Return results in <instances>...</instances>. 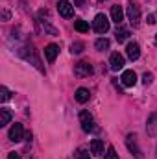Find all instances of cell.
<instances>
[{
    "instance_id": "44dd1931",
    "label": "cell",
    "mask_w": 157,
    "mask_h": 159,
    "mask_svg": "<svg viewBox=\"0 0 157 159\" xmlns=\"http://www.w3.org/2000/svg\"><path fill=\"white\" fill-rule=\"evenodd\" d=\"M76 159H91V156H89V152L85 148H79L76 152Z\"/></svg>"
},
{
    "instance_id": "8fae6325",
    "label": "cell",
    "mask_w": 157,
    "mask_h": 159,
    "mask_svg": "<svg viewBox=\"0 0 157 159\" xmlns=\"http://www.w3.org/2000/svg\"><path fill=\"white\" fill-rule=\"evenodd\" d=\"M111 20L117 26L122 24V20H124V9H122V6H113L111 7Z\"/></svg>"
},
{
    "instance_id": "2e32d148",
    "label": "cell",
    "mask_w": 157,
    "mask_h": 159,
    "mask_svg": "<svg viewBox=\"0 0 157 159\" xmlns=\"http://www.w3.org/2000/svg\"><path fill=\"white\" fill-rule=\"evenodd\" d=\"M9 120H11V111L6 109V107H2L0 109V126H7Z\"/></svg>"
},
{
    "instance_id": "8992f818",
    "label": "cell",
    "mask_w": 157,
    "mask_h": 159,
    "mask_svg": "<svg viewBox=\"0 0 157 159\" xmlns=\"http://www.w3.org/2000/svg\"><path fill=\"white\" fill-rule=\"evenodd\" d=\"M74 74H76L78 78L91 76V74H92V67H91V63H87V61H79V63H76V67H74Z\"/></svg>"
},
{
    "instance_id": "9c48e42d",
    "label": "cell",
    "mask_w": 157,
    "mask_h": 159,
    "mask_svg": "<svg viewBox=\"0 0 157 159\" xmlns=\"http://www.w3.org/2000/svg\"><path fill=\"white\" fill-rule=\"evenodd\" d=\"M22 135H24V128H22V124H13L11 126V129H9V141H13V143H19V141H22Z\"/></svg>"
},
{
    "instance_id": "cb8c5ba5",
    "label": "cell",
    "mask_w": 157,
    "mask_h": 159,
    "mask_svg": "<svg viewBox=\"0 0 157 159\" xmlns=\"http://www.w3.org/2000/svg\"><path fill=\"white\" fill-rule=\"evenodd\" d=\"M146 20H148V24H155V22H157L155 15H148V19H146Z\"/></svg>"
},
{
    "instance_id": "4316f807",
    "label": "cell",
    "mask_w": 157,
    "mask_h": 159,
    "mask_svg": "<svg viewBox=\"0 0 157 159\" xmlns=\"http://www.w3.org/2000/svg\"><path fill=\"white\" fill-rule=\"evenodd\" d=\"M155 41H157V35H155Z\"/></svg>"
},
{
    "instance_id": "484cf974",
    "label": "cell",
    "mask_w": 157,
    "mask_h": 159,
    "mask_svg": "<svg viewBox=\"0 0 157 159\" xmlns=\"http://www.w3.org/2000/svg\"><path fill=\"white\" fill-rule=\"evenodd\" d=\"M83 2H85V0H74V4H76V6H83Z\"/></svg>"
},
{
    "instance_id": "4fadbf2b",
    "label": "cell",
    "mask_w": 157,
    "mask_h": 159,
    "mask_svg": "<svg viewBox=\"0 0 157 159\" xmlns=\"http://www.w3.org/2000/svg\"><path fill=\"white\" fill-rule=\"evenodd\" d=\"M91 152H92L96 157H102V156H104V141L92 139V141H91Z\"/></svg>"
},
{
    "instance_id": "5b68a950",
    "label": "cell",
    "mask_w": 157,
    "mask_h": 159,
    "mask_svg": "<svg viewBox=\"0 0 157 159\" xmlns=\"http://www.w3.org/2000/svg\"><path fill=\"white\" fill-rule=\"evenodd\" d=\"M79 124H81V129H83L85 133H89V131L94 129V120H92V117H91L89 111H81V113H79Z\"/></svg>"
},
{
    "instance_id": "3957f363",
    "label": "cell",
    "mask_w": 157,
    "mask_h": 159,
    "mask_svg": "<svg viewBox=\"0 0 157 159\" xmlns=\"http://www.w3.org/2000/svg\"><path fill=\"white\" fill-rule=\"evenodd\" d=\"M126 146H128V150H129V152H131L137 159H144V157H142L141 148H139V144H137V137H135L133 133H129V135L126 137Z\"/></svg>"
},
{
    "instance_id": "ac0fdd59",
    "label": "cell",
    "mask_w": 157,
    "mask_h": 159,
    "mask_svg": "<svg viewBox=\"0 0 157 159\" xmlns=\"http://www.w3.org/2000/svg\"><path fill=\"white\" fill-rule=\"evenodd\" d=\"M94 46H96V50H107V48H109V39L100 37V39H96Z\"/></svg>"
},
{
    "instance_id": "52a82bcc",
    "label": "cell",
    "mask_w": 157,
    "mask_h": 159,
    "mask_svg": "<svg viewBox=\"0 0 157 159\" xmlns=\"http://www.w3.org/2000/svg\"><path fill=\"white\" fill-rule=\"evenodd\" d=\"M109 65H111V70H122L124 69V65H126V61H124V56L122 54H118V52H113L111 54V57H109Z\"/></svg>"
},
{
    "instance_id": "e0dca14e",
    "label": "cell",
    "mask_w": 157,
    "mask_h": 159,
    "mask_svg": "<svg viewBox=\"0 0 157 159\" xmlns=\"http://www.w3.org/2000/svg\"><path fill=\"white\" fill-rule=\"evenodd\" d=\"M74 30H76V32H79V34H85V32H89V24H87L85 20L78 19V20L74 22Z\"/></svg>"
},
{
    "instance_id": "ba28073f",
    "label": "cell",
    "mask_w": 157,
    "mask_h": 159,
    "mask_svg": "<svg viewBox=\"0 0 157 159\" xmlns=\"http://www.w3.org/2000/svg\"><path fill=\"white\" fill-rule=\"evenodd\" d=\"M126 54H128V57H129L131 61H137V59H139V56H141V46H139V43L129 41V43H128V46H126Z\"/></svg>"
},
{
    "instance_id": "ffe728a7",
    "label": "cell",
    "mask_w": 157,
    "mask_h": 159,
    "mask_svg": "<svg viewBox=\"0 0 157 159\" xmlns=\"http://www.w3.org/2000/svg\"><path fill=\"white\" fill-rule=\"evenodd\" d=\"M9 96H11V94H9V91L2 85V87H0V102H7V100H9Z\"/></svg>"
},
{
    "instance_id": "6da1fadb",
    "label": "cell",
    "mask_w": 157,
    "mask_h": 159,
    "mask_svg": "<svg viewBox=\"0 0 157 159\" xmlns=\"http://www.w3.org/2000/svg\"><path fill=\"white\" fill-rule=\"evenodd\" d=\"M92 28H94L96 34H105V32H109V19H107L104 13H98V15L94 17V20H92Z\"/></svg>"
},
{
    "instance_id": "d6986e66",
    "label": "cell",
    "mask_w": 157,
    "mask_h": 159,
    "mask_svg": "<svg viewBox=\"0 0 157 159\" xmlns=\"http://www.w3.org/2000/svg\"><path fill=\"white\" fill-rule=\"evenodd\" d=\"M83 48H85V44H83V43H79V41H76V43H72V44H70V52H72V54H81V52H83Z\"/></svg>"
},
{
    "instance_id": "7a4b0ae2",
    "label": "cell",
    "mask_w": 157,
    "mask_h": 159,
    "mask_svg": "<svg viewBox=\"0 0 157 159\" xmlns=\"http://www.w3.org/2000/svg\"><path fill=\"white\" fill-rule=\"evenodd\" d=\"M128 19L131 22V26H139V20H141V9L137 6V2L129 0L128 2Z\"/></svg>"
},
{
    "instance_id": "603a6c76",
    "label": "cell",
    "mask_w": 157,
    "mask_h": 159,
    "mask_svg": "<svg viewBox=\"0 0 157 159\" xmlns=\"http://www.w3.org/2000/svg\"><path fill=\"white\" fill-rule=\"evenodd\" d=\"M152 81H154V74L146 72V74L142 76V83H144V85H152Z\"/></svg>"
},
{
    "instance_id": "7c38bea8",
    "label": "cell",
    "mask_w": 157,
    "mask_h": 159,
    "mask_svg": "<svg viewBox=\"0 0 157 159\" xmlns=\"http://www.w3.org/2000/svg\"><path fill=\"white\" fill-rule=\"evenodd\" d=\"M57 54H59V46L57 44H48L44 48V56H46V61L48 63H54L56 57H57Z\"/></svg>"
},
{
    "instance_id": "9a60e30c",
    "label": "cell",
    "mask_w": 157,
    "mask_h": 159,
    "mask_svg": "<svg viewBox=\"0 0 157 159\" xmlns=\"http://www.w3.org/2000/svg\"><path fill=\"white\" fill-rule=\"evenodd\" d=\"M115 37H117L118 43H124V41L129 37V30H126V28H122V26H118L117 32H115Z\"/></svg>"
},
{
    "instance_id": "7402d4cb",
    "label": "cell",
    "mask_w": 157,
    "mask_h": 159,
    "mask_svg": "<svg viewBox=\"0 0 157 159\" xmlns=\"http://www.w3.org/2000/svg\"><path fill=\"white\" fill-rule=\"evenodd\" d=\"M105 159H118V154H117V150H115L113 146H109V148H107V154H105Z\"/></svg>"
},
{
    "instance_id": "d4e9b609",
    "label": "cell",
    "mask_w": 157,
    "mask_h": 159,
    "mask_svg": "<svg viewBox=\"0 0 157 159\" xmlns=\"http://www.w3.org/2000/svg\"><path fill=\"white\" fill-rule=\"evenodd\" d=\"M7 159H20V156H19L17 152H9V156H7Z\"/></svg>"
},
{
    "instance_id": "277c9868",
    "label": "cell",
    "mask_w": 157,
    "mask_h": 159,
    "mask_svg": "<svg viewBox=\"0 0 157 159\" xmlns=\"http://www.w3.org/2000/svg\"><path fill=\"white\" fill-rule=\"evenodd\" d=\"M57 11H59V15L65 17V19L74 17V6H72L69 0H59V2H57Z\"/></svg>"
},
{
    "instance_id": "30bf717a",
    "label": "cell",
    "mask_w": 157,
    "mask_h": 159,
    "mask_svg": "<svg viewBox=\"0 0 157 159\" xmlns=\"http://www.w3.org/2000/svg\"><path fill=\"white\" fill-rule=\"evenodd\" d=\"M120 81H122L124 87H133L137 83V74L133 70H124L122 76H120Z\"/></svg>"
},
{
    "instance_id": "5bb4252c",
    "label": "cell",
    "mask_w": 157,
    "mask_h": 159,
    "mask_svg": "<svg viewBox=\"0 0 157 159\" xmlns=\"http://www.w3.org/2000/svg\"><path fill=\"white\" fill-rule=\"evenodd\" d=\"M89 98H91V93H89V89H85V87H79L78 91H76V100H78L79 104H85V102H89Z\"/></svg>"
}]
</instances>
